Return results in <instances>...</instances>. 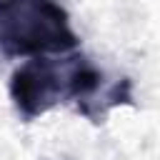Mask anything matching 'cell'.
<instances>
[{
    "label": "cell",
    "instance_id": "1",
    "mask_svg": "<svg viewBox=\"0 0 160 160\" xmlns=\"http://www.w3.org/2000/svg\"><path fill=\"white\" fill-rule=\"evenodd\" d=\"M102 85V72L80 55L30 58L10 78V100L22 120H35L62 100H75L80 112L92 118V98Z\"/></svg>",
    "mask_w": 160,
    "mask_h": 160
},
{
    "label": "cell",
    "instance_id": "2",
    "mask_svg": "<svg viewBox=\"0 0 160 160\" xmlns=\"http://www.w3.org/2000/svg\"><path fill=\"white\" fill-rule=\"evenodd\" d=\"M65 8L55 0H0V52L48 58L78 48Z\"/></svg>",
    "mask_w": 160,
    "mask_h": 160
}]
</instances>
